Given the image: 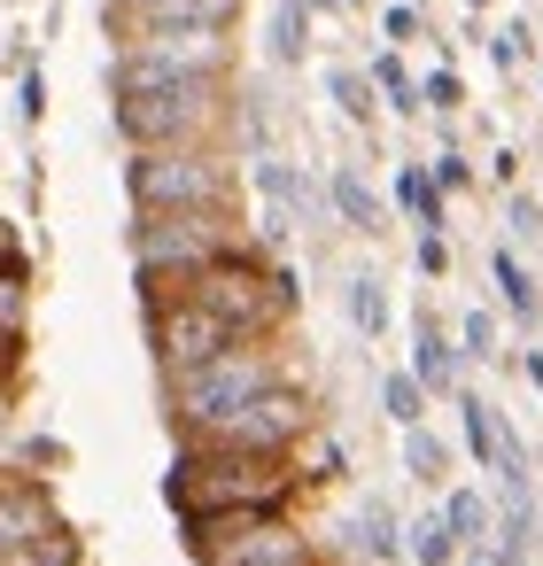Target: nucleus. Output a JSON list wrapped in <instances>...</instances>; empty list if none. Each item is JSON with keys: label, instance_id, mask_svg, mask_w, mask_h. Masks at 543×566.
Listing matches in <instances>:
<instances>
[{"label": "nucleus", "instance_id": "obj_42", "mask_svg": "<svg viewBox=\"0 0 543 566\" xmlns=\"http://www.w3.org/2000/svg\"><path fill=\"white\" fill-rule=\"evenodd\" d=\"M466 9H489V0H466Z\"/></svg>", "mask_w": 543, "mask_h": 566}, {"label": "nucleus", "instance_id": "obj_1", "mask_svg": "<svg viewBox=\"0 0 543 566\" xmlns=\"http://www.w3.org/2000/svg\"><path fill=\"white\" fill-rule=\"evenodd\" d=\"M117 94V133L125 148H202L233 133V71H140L109 63Z\"/></svg>", "mask_w": 543, "mask_h": 566}, {"label": "nucleus", "instance_id": "obj_11", "mask_svg": "<svg viewBox=\"0 0 543 566\" xmlns=\"http://www.w3.org/2000/svg\"><path fill=\"white\" fill-rule=\"evenodd\" d=\"M458 434H466V450H473V465L481 473H528V450H520V434L504 427V411L489 403V396H473V388H458Z\"/></svg>", "mask_w": 543, "mask_h": 566}, {"label": "nucleus", "instance_id": "obj_37", "mask_svg": "<svg viewBox=\"0 0 543 566\" xmlns=\"http://www.w3.org/2000/svg\"><path fill=\"white\" fill-rule=\"evenodd\" d=\"M520 55H528V32H520V24H512V32H497V63H520Z\"/></svg>", "mask_w": 543, "mask_h": 566}, {"label": "nucleus", "instance_id": "obj_23", "mask_svg": "<svg viewBox=\"0 0 543 566\" xmlns=\"http://www.w3.org/2000/svg\"><path fill=\"white\" fill-rule=\"evenodd\" d=\"M404 473L435 489V481L450 473V450H442V434H427V427H411V434H404Z\"/></svg>", "mask_w": 543, "mask_h": 566}, {"label": "nucleus", "instance_id": "obj_35", "mask_svg": "<svg viewBox=\"0 0 543 566\" xmlns=\"http://www.w3.org/2000/svg\"><path fill=\"white\" fill-rule=\"evenodd\" d=\"M419 272H427V280L450 272V241H442V233H419Z\"/></svg>", "mask_w": 543, "mask_h": 566}, {"label": "nucleus", "instance_id": "obj_2", "mask_svg": "<svg viewBox=\"0 0 543 566\" xmlns=\"http://www.w3.org/2000/svg\"><path fill=\"white\" fill-rule=\"evenodd\" d=\"M311 489L303 450L272 458V450H226V442H179L171 473H164V504L171 512H288Z\"/></svg>", "mask_w": 543, "mask_h": 566}, {"label": "nucleus", "instance_id": "obj_17", "mask_svg": "<svg viewBox=\"0 0 543 566\" xmlns=\"http://www.w3.org/2000/svg\"><path fill=\"white\" fill-rule=\"evenodd\" d=\"M326 202H334V218H342L349 233H365V241L380 233V195H373L357 171H334V179H326Z\"/></svg>", "mask_w": 543, "mask_h": 566}, {"label": "nucleus", "instance_id": "obj_28", "mask_svg": "<svg viewBox=\"0 0 543 566\" xmlns=\"http://www.w3.org/2000/svg\"><path fill=\"white\" fill-rule=\"evenodd\" d=\"M0 318L9 326L32 318V264H0Z\"/></svg>", "mask_w": 543, "mask_h": 566}, {"label": "nucleus", "instance_id": "obj_16", "mask_svg": "<svg viewBox=\"0 0 543 566\" xmlns=\"http://www.w3.org/2000/svg\"><path fill=\"white\" fill-rule=\"evenodd\" d=\"M396 210H404L419 233H442V226H450V195L435 187V164H404V171H396Z\"/></svg>", "mask_w": 543, "mask_h": 566}, {"label": "nucleus", "instance_id": "obj_26", "mask_svg": "<svg viewBox=\"0 0 543 566\" xmlns=\"http://www.w3.org/2000/svg\"><path fill=\"white\" fill-rule=\"evenodd\" d=\"M373 86L388 94V109H419V86H411V71H404V55H373Z\"/></svg>", "mask_w": 543, "mask_h": 566}, {"label": "nucleus", "instance_id": "obj_27", "mask_svg": "<svg viewBox=\"0 0 543 566\" xmlns=\"http://www.w3.org/2000/svg\"><path fill=\"white\" fill-rule=\"evenodd\" d=\"M458 357L466 365H489L497 357V311H466L458 318Z\"/></svg>", "mask_w": 543, "mask_h": 566}, {"label": "nucleus", "instance_id": "obj_12", "mask_svg": "<svg viewBox=\"0 0 543 566\" xmlns=\"http://www.w3.org/2000/svg\"><path fill=\"white\" fill-rule=\"evenodd\" d=\"M109 24H210V32H233L241 0H109Z\"/></svg>", "mask_w": 543, "mask_h": 566}, {"label": "nucleus", "instance_id": "obj_10", "mask_svg": "<svg viewBox=\"0 0 543 566\" xmlns=\"http://www.w3.org/2000/svg\"><path fill=\"white\" fill-rule=\"evenodd\" d=\"M195 566H334V558L319 551V535H311L295 512H264L257 527H241V535L195 551Z\"/></svg>", "mask_w": 543, "mask_h": 566}, {"label": "nucleus", "instance_id": "obj_24", "mask_svg": "<svg viewBox=\"0 0 543 566\" xmlns=\"http://www.w3.org/2000/svg\"><path fill=\"white\" fill-rule=\"evenodd\" d=\"M326 94H334V109H342V117L373 125V94H380V86H373V71H334V78H326Z\"/></svg>", "mask_w": 543, "mask_h": 566}, {"label": "nucleus", "instance_id": "obj_36", "mask_svg": "<svg viewBox=\"0 0 543 566\" xmlns=\"http://www.w3.org/2000/svg\"><path fill=\"white\" fill-rule=\"evenodd\" d=\"M512 233H543V210H535V195H512Z\"/></svg>", "mask_w": 543, "mask_h": 566}, {"label": "nucleus", "instance_id": "obj_40", "mask_svg": "<svg viewBox=\"0 0 543 566\" xmlns=\"http://www.w3.org/2000/svg\"><path fill=\"white\" fill-rule=\"evenodd\" d=\"M466 566H504V558H497V551L481 543V551H466Z\"/></svg>", "mask_w": 543, "mask_h": 566}, {"label": "nucleus", "instance_id": "obj_6", "mask_svg": "<svg viewBox=\"0 0 543 566\" xmlns=\"http://www.w3.org/2000/svg\"><path fill=\"white\" fill-rule=\"evenodd\" d=\"M125 195H133V210L241 202V156L226 140H202V148H133L125 156Z\"/></svg>", "mask_w": 543, "mask_h": 566}, {"label": "nucleus", "instance_id": "obj_3", "mask_svg": "<svg viewBox=\"0 0 543 566\" xmlns=\"http://www.w3.org/2000/svg\"><path fill=\"white\" fill-rule=\"evenodd\" d=\"M164 295H187V303L218 311V318H226L233 334H249V342H280L288 318H295V303H303V287H295L264 249H241V256H218V264H195V272L164 280V287H140V303H164Z\"/></svg>", "mask_w": 543, "mask_h": 566}, {"label": "nucleus", "instance_id": "obj_38", "mask_svg": "<svg viewBox=\"0 0 543 566\" xmlns=\"http://www.w3.org/2000/svg\"><path fill=\"white\" fill-rule=\"evenodd\" d=\"M0 264H32V256H24V241H17V226H9V218H0Z\"/></svg>", "mask_w": 543, "mask_h": 566}, {"label": "nucleus", "instance_id": "obj_39", "mask_svg": "<svg viewBox=\"0 0 543 566\" xmlns=\"http://www.w3.org/2000/svg\"><path fill=\"white\" fill-rule=\"evenodd\" d=\"M9 434H17V388L0 380V442H9Z\"/></svg>", "mask_w": 543, "mask_h": 566}, {"label": "nucleus", "instance_id": "obj_9", "mask_svg": "<svg viewBox=\"0 0 543 566\" xmlns=\"http://www.w3.org/2000/svg\"><path fill=\"white\" fill-rule=\"evenodd\" d=\"M140 311H148V349H156L164 373L210 365V357H226V349L249 342V334H233L218 311H202V303H187V295H164V303H140Z\"/></svg>", "mask_w": 543, "mask_h": 566}, {"label": "nucleus", "instance_id": "obj_22", "mask_svg": "<svg viewBox=\"0 0 543 566\" xmlns=\"http://www.w3.org/2000/svg\"><path fill=\"white\" fill-rule=\"evenodd\" d=\"M404 551H411L419 566H450V558H466V543L450 535V520H442V512H419V520L404 527Z\"/></svg>", "mask_w": 543, "mask_h": 566}, {"label": "nucleus", "instance_id": "obj_15", "mask_svg": "<svg viewBox=\"0 0 543 566\" xmlns=\"http://www.w3.org/2000/svg\"><path fill=\"white\" fill-rule=\"evenodd\" d=\"M349 551H357L365 566H396V558H411V551H404V527H396V512H388L380 496L357 504V520H349Z\"/></svg>", "mask_w": 543, "mask_h": 566}, {"label": "nucleus", "instance_id": "obj_8", "mask_svg": "<svg viewBox=\"0 0 543 566\" xmlns=\"http://www.w3.org/2000/svg\"><path fill=\"white\" fill-rule=\"evenodd\" d=\"M117 55L109 63H140V71H233V32L210 24H109Z\"/></svg>", "mask_w": 543, "mask_h": 566}, {"label": "nucleus", "instance_id": "obj_25", "mask_svg": "<svg viewBox=\"0 0 543 566\" xmlns=\"http://www.w3.org/2000/svg\"><path fill=\"white\" fill-rule=\"evenodd\" d=\"M303 48H311V0H288L272 32V63H303Z\"/></svg>", "mask_w": 543, "mask_h": 566}, {"label": "nucleus", "instance_id": "obj_7", "mask_svg": "<svg viewBox=\"0 0 543 566\" xmlns=\"http://www.w3.org/2000/svg\"><path fill=\"white\" fill-rule=\"evenodd\" d=\"M311 396L295 388V380H280V388H264V396H249L233 419H218L202 442H226V450H272V458H295L303 442H311Z\"/></svg>", "mask_w": 543, "mask_h": 566}, {"label": "nucleus", "instance_id": "obj_34", "mask_svg": "<svg viewBox=\"0 0 543 566\" xmlns=\"http://www.w3.org/2000/svg\"><path fill=\"white\" fill-rule=\"evenodd\" d=\"M380 32H388V48H411V32H419V9H404V0H396V9L380 17Z\"/></svg>", "mask_w": 543, "mask_h": 566}, {"label": "nucleus", "instance_id": "obj_21", "mask_svg": "<svg viewBox=\"0 0 543 566\" xmlns=\"http://www.w3.org/2000/svg\"><path fill=\"white\" fill-rule=\"evenodd\" d=\"M427 403H435V396H427V380H419L411 365L380 380V411H388V427H404V434H411V427H427Z\"/></svg>", "mask_w": 543, "mask_h": 566}, {"label": "nucleus", "instance_id": "obj_31", "mask_svg": "<svg viewBox=\"0 0 543 566\" xmlns=\"http://www.w3.org/2000/svg\"><path fill=\"white\" fill-rule=\"evenodd\" d=\"M303 473H311V481H342V473H349V458H342L334 442H303Z\"/></svg>", "mask_w": 543, "mask_h": 566}, {"label": "nucleus", "instance_id": "obj_29", "mask_svg": "<svg viewBox=\"0 0 543 566\" xmlns=\"http://www.w3.org/2000/svg\"><path fill=\"white\" fill-rule=\"evenodd\" d=\"M419 102H427L435 117H450V109L466 102V86H458V71H427V78H419Z\"/></svg>", "mask_w": 543, "mask_h": 566}, {"label": "nucleus", "instance_id": "obj_19", "mask_svg": "<svg viewBox=\"0 0 543 566\" xmlns=\"http://www.w3.org/2000/svg\"><path fill=\"white\" fill-rule=\"evenodd\" d=\"M342 318L357 326V342H380V334H388V287H380L373 272H357V280L342 287Z\"/></svg>", "mask_w": 543, "mask_h": 566}, {"label": "nucleus", "instance_id": "obj_4", "mask_svg": "<svg viewBox=\"0 0 543 566\" xmlns=\"http://www.w3.org/2000/svg\"><path fill=\"white\" fill-rule=\"evenodd\" d=\"M125 249H133V287H164L195 264H218V256H241L264 241L249 233L241 202H210V210H133Z\"/></svg>", "mask_w": 543, "mask_h": 566}, {"label": "nucleus", "instance_id": "obj_41", "mask_svg": "<svg viewBox=\"0 0 543 566\" xmlns=\"http://www.w3.org/2000/svg\"><path fill=\"white\" fill-rule=\"evenodd\" d=\"M528 380H535V388H543V357H528Z\"/></svg>", "mask_w": 543, "mask_h": 566}, {"label": "nucleus", "instance_id": "obj_5", "mask_svg": "<svg viewBox=\"0 0 543 566\" xmlns=\"http://www.w3.org/2000/svg\"><path fill=\"white\" fill-rule=\"evenodd\" d=\"M280 380H288L280 342H241V349H226V357H210V365L164 373V411H171L179 442H202L218 419H233L249 396H264V388H280Z\"/></svg>", "mask_w": 543, "mask_h": 566}, {"label": "nucleus", "instance_id": "obj_32", "mask_svg": "<svg viewBox=\"0 0 543 566\" xmlns=\"http://www.w3.org/2000/svg\"><path fill=\"white\" fill-rule=\"evenodd\" d=\"M0 566H79V543L63 535L55 551H17V558H0Z\"/></svg>", "mask_w": 543, "mask_h": 566}, {"label": "nucleus", "instance_id": "obj_30", "mask_svg": "<svg viewBox=\"0 0 543 566\" xmlns=\"http://www.w3.org/2000/svg\"><path fill=\"white\" fill-rule=\"evenodd\" d=\"M24 357H32V334L0 318V380H9V388H17V373H24Z\"/></svg>", "mask_w": 543, "mask_h": 566}, {"label": "nucleus", "instance_id": "obj_13", "mask_svg": "<svg viewBox=\"0 0 543 566\" xmlns=\"http://www.w3.org/2000/svg\"><path fill=\"white\" fill-rule=\"evenodd\" d=\"M257 164V187L280 202V218H264V241H280V233H295L288 218H311L319 210V195H311V179H303V164H280V156H249Z\"/></svg>", "mask_w": 543, "mask_h": 566}, {"label": "nucleus", "instance_id": "obj_14", "mask_svg": "<svg viewBox=\"0 0 543 566\" xmlns=\"http://www.w3.org/2000/svg\"><path fill=\"white\" fill-rule=\"evenodd\" d=\"M458 365H466V357H458V342L419 311V318H411V373L427 380V396H458Z\"/></svg>", "mask_w": 543, "mask_h": 566}, {"label": "nucleus", "instance_id": "obj_18", "mask_svg": "<svg viewBox=\"0 0 543 566\" xmlns=\"http://www.w3.org/2000/svg\"><path fill=\"white\" fill-rule=\"evenodd\" d=\"M489 280H497V303L520 318V326H535V311H543V295H535V280H528V264L512 256V249H497L489 256Z\"/></svg>", "mask_w": 543, "mask_h": 566}, {"label": "nucleus", "instance_id": "obj_20", "mask_svg": "<svg viewBox=\"0 0 543 566\" xmlns=\"http://www.w3.org/2000/svg\"><path fill=\"white\" fill-rule=\"evenodd\" d=\"M442 520H450V535H458L466 551H481V543L497 535V504H489L481 489H450V496H442Z\"/></svg>", "mask_w": 543, "mask_h": 566}, {"label": "nucleus", "instance_id": "obj_33", "mask_svg": "<svg viewBox=\"0 0 543 566\" xmlns=\"http://www.w3.org/2000/svg\"><path fill=\"white\" fill-rule=\"evenodd\" d=\"M435 187H442V195H466V187H473V164H466V156H435Z\"/></svg>", "mask_w": 543, "mask_h": 566}]
</instances>
